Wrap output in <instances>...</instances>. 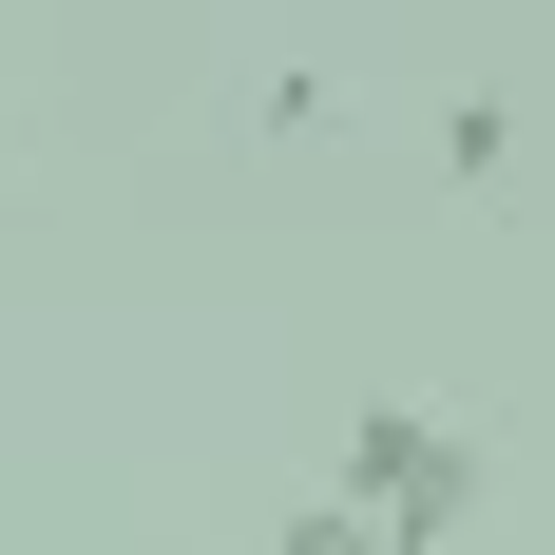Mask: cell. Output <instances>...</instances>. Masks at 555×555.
Listing matches in <instances>:
<instances>
[{"label": "cell", "mask_w": 555, "mask_h": 555, "mask_svg": "<svg viewBox=\"0 0 555 555\" xmlns=\"http://www.w3.org/2000/svg\"><path fill=\"white\" fill-rule=\"evenodd\" d=\"M326 499L364 517V537H384V555H441L460 517L499 499V460L460 441V422H422V402H364V422H345V441H326Z\"/></svg>", "instance_id": "obj_1"}, {"label": "cell", "mask_w": 555, "mask_h": 555, "mask_svg": "<svg viewBox=\"0 0 555 555\" xmlns=\"http://www.w3.org/2000/svg\"><path fill=\"white\" fill-rule=\"evenodd\" d=\"M441 172L499 192V172H517V96H441Z\"/></svg>", "instance_id": "obj_2"}, {"label": "cell", "mask_w": 555, "mask_h": 555, "mask_svg": "<svg viewBox=\"0 0 555 555\" xmlns=\"http://www.w3.org/2000/svg\"><path fill=\"white\" fill-rule=\"evenodd\" d=\"M269 555H384V537H364L345 499H287V537H269Z\"/></svg>", "instance_id": "obj_3"}]
</instances>
